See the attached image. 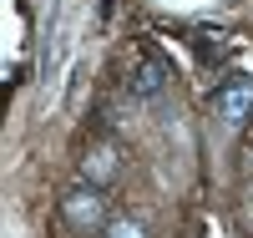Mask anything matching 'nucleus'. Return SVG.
Masks as SVG:
<instances>
[{
	"label": "nucleus",
	"mask_w": 253,
	"mask_h": 238,
	"mask_svg": "<svg viewBox=\"0 0 253 238\" xmlns=\"http://www.w3.org/2000/svg\"><path fill=\"white\" fill-rule=\"evenodd\" d=\"M61 218H66L76 233H101L112 218H107V198H101L96 183H71L61 192Z\"/></svg>",
	"instance_id": "nucleus-1"
},
{
	"label": "nucleus",
	"mask_w": 253,
	"mask_h": 238,
	"mask_svg": "<svg viewBox=\"0 0 253 238\" xmlns=\"http://www.w3.org/2000/svg\"><path fill=\"white\" fill-rule=\"evenodd\" d=\"M213 112H218L228 127H248V122H253V76L223 81L218 96H213Z\"/></svg>",
	"instance_id": "nucleus-2"
},
{
	"label": "nucleus",
	"mask_w": 253,
	"mask_h": 238,
	"mask_svg": "<svg viewBox=\"0 0 253 238\" xmlns=\"http://www.w3.org/2000/svg\"><path fill=\"white\" fill-rule=\"evenodd\" d=\"M162 86H167V66L162 61H142V66L132 71V96H142V101H152Z\"/></svg>",
	"instance_id": "nucleus-3"
},
{
	"label": "nucleus",
	"mask_w": 253,
	"mask_h": 238,
	"mask_svg": "<svg viewBox=\"0 0 253 238\" xmlns=\"http://www.w3.org/2000/svg\"><path fill=\"white\" fill-rule=\"evenodd\" d=\"M112 172H117V152H112V147H96V152L86 157V183H96V188H101Z\"/></svg>",
	"instance_id": "nucleus-4"
},
{
	"label": "nucleus",
	"mask_w": 253,
	"mask_h": 238,
	"mask_svg": "<svg viewBox=\"0 0 253 238\" xmlns=\"http://www.w3.org/2000/svg\"><path fill=\"white\" fill-rule=\"evenodd\" d=\"M101 238H147V228L137 218H112L107 228H101Z\"/></svg>",
	"instance_id": "nucleus-5"
}]
</instances>
